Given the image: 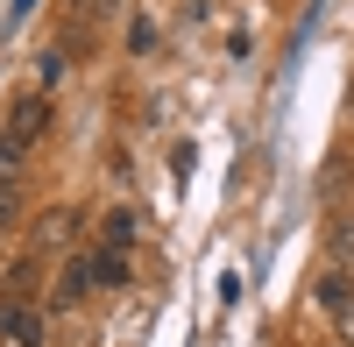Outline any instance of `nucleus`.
<instances>
[{"label":"nucleus","instance_id":"1","mask_svg":"<svg viewBox=\"0 0 354 347\" xmlns=\"http://www.w3.org/2000/svg\"><path fill=\"white\" fill-rule=\"evenodd\" d=\"M93 283H100V276H93V255L64 263V270H57V291H50V312H71V305H78L85 291H93Z\"/></svg>","mask_w":354,"mask_h":347},{"label":"nucleus","instance_id":"2","mask_svg":"<svg viewBox=\"0 0 354 347\" xmlns=\"http://www.w3.org/2000/svg\"><path fill=\"white\" fill-rule=\"evenodd\" d=\"M43 128H50V100H43V93H28V100H15V113H8V135L21 142V149H28V142H36Z\"/></svg>","mask_w":354,"mask_h":347},{"label":"nucleus","instance_id":"3","mask_svg":"<svg viewBox=\"0 0 354 347\" xmlns=\"http://www.w3.org/2000/svg\"><path fill=\"white\" fill-rule=\"evenodd\" d=\"M0 333H8L15 347H43V312H36V305H21V298H15L8 312H0Z\"/></svg>","mask_w":354,"mask_h":347},{"label":"nucleus","instance_id":"4","mask_svg":"<svg viewBox=\"0 0 354 347\" xmlns=\"http://www.w3.org/2000/svg\"><path fill=\"white\" fill-rule=\"evenodd\" d=\"M71 227H78L71 206H50V213L36 220V241H43V248H64V241H71Z\"/></svg>","mask_w":354,"mask_h":347},{"label":"nucleus","instance_id":"5","mask_svg":"<svg viewBox=\"0 0 354 347\" xmlns=\"http://www.w3.org/2000/svg\"><path fill=\"white\" fill-rule=\"evenodd\" d=\"M319 305H326V312H347L354 305V276L347 270H326V276H319V291H312Z\"/></svg>","mask_w":354,"mask_h":347},{"label":"nucleus","instance_id":"6","mask_svg":"<svg viewBox=\"0 0 354 347\" xmlns=\"http://www.w3.org/2000/svg\"><path fill=\"white\" fill-rule=\"evenodd\" d=\"M135 234H142V220L121 206V213H106V234H100V241H106V248H135Z\"/></svg>","mask_w":354,"mask_h":347},{"label":"nucleus","instance_id":"7","mask_svg":"<svg viewBox=\"0 0 354 347\" xmlns=\"http://www.w3.org/2000/svg\"><path fill=\"white\" fill-rule=\"evenodd\" d=\"M93 276H100V283H128V276H135V270H128V248H100V255H93Z\"/></svg>","mask_w":354,"mask_h":347},{"label":"nucleus","instance_id":"8","mask_svg":"<svg viewBox=\"0 0 354 347\" xmlns=\"http://www.w3.org/2000/svg\"><path fill=\"white\" fill-rule=\"evenodd\" d=\"M15 170H21V142L0 128V185H15Z\"/></svg>","mask_w":354,"mask_h":347},{"label":"nucleus","instance_id":"9","mask_svg":"<svg viewBox=\"0 0 354 347\" xmlns=\"http://www.w3.org/2000/svg\"><path fill=\"white\" fill-rule=\"evenodd\" d=\"M0 220H15V185H0Z\"/></svg>","mask_w":354,"mask_h":347}]
</instances>
